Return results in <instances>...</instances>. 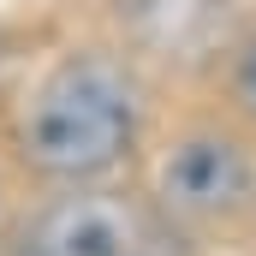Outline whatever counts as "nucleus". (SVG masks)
Returning a JSON list of instances; mask_svg holds the SVG:
<instances>
[{
  "mask_svg": "<svg viewBox=\"0 0 256 256\" xmlns=\"http://www.w3.org/2000/svg\"><path fill=\"white\" fill-rule=\"evenodd\" d=\"M137 143V102L108 60H66L24 108L18 149L48 179H102Z\"/></svg>",
  "mask_w": 256,
  "mask_h": 256,
  "instance_id": "obj_1",
  "label": "nucleus"
},
{
  "mask_svg": "<svg viewBox=\"0 0 256 256\" xmlns=\"http://www.w3.org/2000/svg\"><path fill=\"white\" fill-rule=\"evenodd\" d=\"M232 96H238V108L256 114V36L238 48V66H232Z\"/></svg>",
  "mask_w": 256,
  "mask_h": 256,
  "instance_id": "obj_4",
  "label": "nucleus"
},
{
  "mask_svg": "<svg viewBox=\"0 0 256 256\" xmlns=\"http://www.w3.org/2000/svg\"><path fill=\"white\" fill-rule=\"evenodd\" d=\"M250 155L232 137H185L161 161V202L185 220H220L250 202Z\"/></svg>",
  "mask_w": 256,
  "mask_h": 256,
  "instance_id": "obj_2",
  "label": "nucleus"
},
{
  "mask_svg": "<svg viewBox=\"0 0 256 256\" xmlns=\"http://www.w3.org/2000/svg\"><path fill=\"white\" fill-rule=\"evenodd\" d=\"M137 232H143V220L131 202L84 191V196H60L24 232V256H131Z\"/></svg>",
  "mask_w": 256,
  "mask_h": 256,
  "instance_id": "obj_3",
  "label": "nucleus"
}]
</instances>
